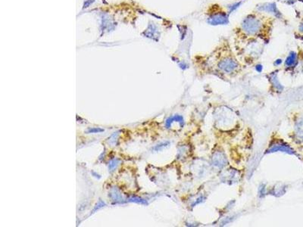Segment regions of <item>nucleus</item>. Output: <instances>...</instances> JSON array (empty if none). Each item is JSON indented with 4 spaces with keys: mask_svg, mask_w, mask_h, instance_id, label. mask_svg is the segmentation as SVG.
Here are the masks:
<instances>
[{
    "mask_svg": "<svg viewBox=\"0 0 303 227\" xmlns=\"http://www.w3.org/2000/svg\"><path fill=\"white\" fill-rule=\"evenodd\" d=\"M243 27L247 33L250 34L256 33L260 29V23L255 17H248L244 20Z\"/></svg>",
    "mask_w": 303,
    "mask_h": 227,
    "instance_id": "f257e3e1",
    "label": "nucleus"
},
{
    "mask_svg": "<svg viewBox=\"0 0 303 227\" xmlns=\"http://www.w3.org/2000/svg\"><path fill=\"white\" fill-rule=\"evenodd\" d=\"M277 152H282L290 154H295V152L293 148H290L288 145L282 143H274V145H270V148L267 150L266 153H273Z\"/></svg>",
    "mask_w": 303,
    "mask_h": 227,
    "instance_id": "f03ea898",
    "label": "nucleus"
},
{
    "mask_svg": "<svg viewBox=\"0 0 303 227\" xmlns=\"http://www.w3.org/2000/svg\"><path fill=\"white\" fill-rule=\"evenodd\" d=\"M238 67V64L231 58H227L220 62L219 64V67L223 71L227 72V73H230V72L234 71V70Z\"/></svg>",
    "mask_w": 303,
    "mask_h": 227,
    "instance_id": "7ed1b4c3",
    "label": "nucleus"
},
{
    "mask_svg": "<svg viewBox=\"0 0 303 227\" xmlns=\"http://www.w3.org/2000/svg\"><path fill=\"white\" fill-rule=\"evenodd\" d=\"M212 163L217 167H223L227 163V158L224 153L220 152H216L213 156Z\"/></svg>",
    "mask_w": 303,
    "mask_h": 227,
    "instance_id": "20e7f679",
    "label": "nucleus"
},
{
    "mask_svg": "<svg viewBox=\"0 0 303 227\" xmlns=\"http://www.w3.org/2000/svg\"><path fill=\"white\" fill-rule=\"evenodd\" d=\"M227 16L224 14L216 15L209 18L208 22L211 25H218V24H225L227 23Z\"/></svg>",
    "mask_w": 303,
    "mask_h": 227,
    "instance_id": "39448f33",
    "label": "nucleus"
},
{
    "mask_svg": "<svg viewBox=\"0 0 303 227\" xmlns=\"http://www.w3.org/2000/svg\"><path fill=\"white\" fill-rule=\"evenodd\" d=\"M174 122H178V123H180V124L181 125V127H183V126L184 125V118L182 117L181 115H174V116H172V117H170V118H168V119L166 120V121H165V127H166V128H170L171 127L172 125V123H174Z\"/></svg>",
    "mask_w": 303,
    "mask_h": 227,
    "instance_id": "423d86ee",
    "label": "nucleus"
},
{
    "mask_svg": "<svg viewBox=\"0 0 303 227\" xmlns=\"http://www.w3.org/2000/svg\"><path fill=\"white\" fill-rule=\"evenodd\" d=\"M270 80L272 82L274 87L277 89L278 91H282L283 90V86L280 83L279 80L277 79V73H273L270 75Z\"/></svg>",
    "mask_w": 303,
    "mask_h": 227,
    "instance_id": "0eeeda50",
    "label": "nucleus"
},
{
    "mask_svg": "<svg viewBox=\"0 0 303 227\" xmlns=\"http://www.w3.org/2000/svg\"><path fill=\"white\" fill-rule=\"evenodd\" d=\"M295 62H296V54L295 52H292L290 54V55L288 56L286 60V66H293L295 64Z\"/></svg>",
    "mask_w": 303,
    "mask_h": 227,
    "instance_id": "6e6552de",
    "label": "nucleus"
},
{
    "mask_svg": "<svg viewBox=\"0 0 303 227\" xmlns=\"http://www.w3.org/2000/svg\"><path fill=\"white\" fill-rule=\"evenodd\" d=\"M260 9L264 10V11H266V12H273V13H277V10L276 6L275 4L274 3H270V4H266L265 6H262L261 8H260Z\"/></svg>",
    "mask_w": 303,
    "mask_h": 227,
    "instance_id": "1a4fd4ad",
    "label": "nucleus"
},
{
    "mask_svg": "<svg viewBox=\"0 0 303 227\" xmlns=\"http://www.w3.org/2000/svg\"><path fill=\"white\" fill-rule=\"evenodd\" d=\"M128 201L129 202H133V203H136V204H143V205H147L148 204V202L146 201L143 199V198H139V197H130V198H128Z\"/></svg>",
    "mask_w": 303,
    "mask_h": 227,
    "instance_id": "9d476101",
    "label": "nucleus"
},
{
    "mask_svg": "<svg viewBox=\"0 0 303 227\" xmlns=\"http://www.w3.org/2000/svg\"><path fill=\"white\" fill-rule=\"evenodd\" d=\"M118 163H119V160H118V159H113V160L109 162V164H108V170H109L110 171L114 170L116 168V167L118 166Z\"/></svg>",
    "mask_w": 303,
    "mask_h": 227,
    "instance_id": "9b49d317",
    "label": "nucleus"
},
{
    "mask_svg": "<svg viewBox=\"0 0 303 227\" xmlns=\"http://www.w3.org/2000/svg\"><path fill=\"white\" fill-rule=\"evenodd\" d=\"M104 131V129L99 128V127H92V128H89L87 129V133H103Z\"/></svg>",
    "mask_w": 303,
    "mask_h": 227,
    "instance_id": "f8f14e48",
    "label": "nucleus"
},
{
    "mask_svg": "<svg viewBox=\"0 0 303 227\" xmlns=\"http://www.w3.org/2000/svg\"><path fill=\"white\" fill-rule=\"evenodd\" d=\"M169 144H170V143H168V142H166V143H161V144L157 145L156 146H155L154 148H153V150H155V151H156V152H158V151L162 150V149L164 148H165V147L168 146V145H169Z\"/></svg>",
    "mask_w": 303,
    "mask_h": 227,
    "instance_id": "ddd939ff",
    "label": "nucleus"
},
{
    "mask_svg": "<svg viewBox=\"0 0 303 227\" xmlns=\"http://www.w3.org/2000/svg\"><path fill=\"white\" fill-rule=\"evenodd\" d=\"M265 194H266V188H265V185L263 184V185H261V186L259 187V194L260 198H263L265 196Z\"/></svg>",
    "mask_w": 303,
    "mask_h": 227,
    "instance_id": "4468645a",
    "label": "nucleus"
},
{
    "mask_svg": "<svg viewBox=\"0 0 303 227\" xmlns=\"http://www.w3.org/2000/svg\"><path fill=\"white\" fill-rule=\"evenodd\" d=\"M110 195H113V196H114V197H112V198L113 199V201H118V199L121 198V194H118V193L117 192L116 189L114 191V192H112L110 193Z\"/></svg>",
    "mask_w": 303,
    "mask_h": 227,
    "instance_id": "2eb2a0df",
    "label": "nucleus"
},
{
    "mask_svg": "<svg viewBox=\"0 0 303 227\" xmlns=\"http://www.w3.org/2000/svg\"><path fill=\"white\" fill-rule=\"evenodd\" d=\"M105 205V202H103V201H101V200H99V201H98V204H96V208H94V210H93V213H94V212L96 211V210H98L99 208H103V207H104Z\"/></svg>",
    "mask_w": 303,
    "mask_h": 227,
    "instance_id": "dca6fc26",
    "label": "nucleus"
},
{
    "mask_svg": "<svg viewBox=\"0 0 303 227\" xmlns=\"http://www.w3.org/2000/svg\"><path fill=\"white\" fill-rule=\"evenodd\" d=\"M255 69H256L257 71L260 73V72H261V71H262V69H263L262 65H261V64H258V65L255 67Z\"/></svg>",
    "mask_w": 303,
    "mask_h": 227,
    "instance_id": "f3484780",
    "label": "nucleus"
},
{
    "mask_svg": "<svg viewBox=\"0 0 303 227\" xmlns=\"http://www.w3.org/2000/svg\"><path fill=\"white\" fill-rule=\"evenodd\" d=\"M202 199H203V197H200L199 198H198L196 200V201H195V203L193 204V206H195V205H196V204H198L199 203H200V202L202 201Z\"/></svg>",
    "mask_w": 303,
    "mask_h": 227,
    "instance_id": "a211bd4d",
    "label": "nucleus"
},
{
    "mask_svg": "<svg viewBox=\"0 0 303 227\" xmlns=\"http://www.w3.org/2000/svg\"><path fill=\"white\" fill-rule=\"evenodd\" d=\"M282 63V60L281 59H277V61H275V64L276 65H279V64H280Z\"/></svg>",
    "mask_w": 303,
    "mask_h": 227,
    "instance_id": "6ab92c4d",
    "label": "nucleus"
},
{
    "mask_svg": "<svg viewBox=\"0 0 303 227\" xmlns=\"http://www.w3.org/2000/svg\"><path fill=\"white\" fill-rule=\"evenodd\" d=\"M299 30H300V31H303V24H302L301 25H300V27H299Z\"/></svg>",
    "mask_w": 303,
    "mask_h": 227,
    "instance_id": "aec40b11",
    "label": "nucleus"
},
{
    "mask_svg": "<svg viewBox=\"0 0 303 227\" xmlns=\"http://www.w3.org/2000/svg\"><path fill=\"white\" fill-rule=\"evenodd\" d=\"M302 39H303V38H302Z\"/></svg>",
    "mask_w": 303,
    "mask_h": 227,
    "instance_id": "412c9836",
    "label": "nucleus"
}]
</instances>
